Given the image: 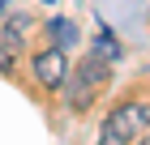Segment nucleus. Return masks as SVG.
Segmentation results:
<instances>
[{
  "label": "nucleus",
  "instance_id": "obj_1",
  "mask_svg": "<svg viewBox=\"0 0 150 145\" xmlns=\"http://www.w3.org/2000/svg\"><path fill=\"white\" fill-rule=\"evenodd\" d=\"M107 132L120 137V141L142 137V132H146V102H125V107H116L112 120H107Z\"/></svg>",
  "mask_w": 150,
  "mask_h": 145
},
{
  "label": "nucleus",
  "instance_id": "obj_6",
  "mask_svg": "<svg viewBox=\"0 0 150 145\" xmlns=\"http://www.w3.org/2000/svg\"><path fill=\"white\" fill-rule=\"evenodd\" d=\"M9 60H13V56L4 51V47H0V68H9Z\"/></svg>",
  "mask_w": 150,
  "mask_h": 145
},
{
  "label": "nucleus",
  "instance_id": "obj_3",
  "mask_svg": "<svg viewBox=\"0 0 150 145\" xmlns=\"http://www.w3.org/2000/svg\"><path fill=\"white\" fill-rule=\"evenodd\" d=\"M94 56H99V60H107V64L125 56V47H120V43H116V39H112V30H107L103 22L94 26Z\"/></svg>",
  "mask_w": 150,
  "mask_h": 145
},
{
  "label": "nucleus",
  "instance_id": "obj_2",
  "mask_svg": "<svg viewBox=\"0 0 150 145\" xmlns=\"http://www.w3.org/2000/svg\"><path fill=\"white\" fill-rule=\"evenodd\" d=\"M35 77L43 81L47 90H60V85H64V77H69V60H64V51H60V47L39 51V56H35Z\"/></svg>",
  "mask_w": 150,
  "mask_h": 145
},
{
  "label": "nucleus",
  "instance_id": "obj_4",
  "mask_svg": "<svg viewBox=\"0 0 150 145\" xmlns=\"http://www.w3.org/2000/svg\"><path fill=\"white\" fill-rule=\"evenodd\" d=\"M47 30H52V39H56L60 47H73V43H77V26H73L69 17H52Z\"/></svg>",
  "mask_w": 150,
  "mask_h": 145
},
{
  "label": "nucleus",
  "instance_id": "obj_5",
  "mask_svg": "<svg viewBox=\"0 0 150 145\" xmlns=\"http://www.w3.org/2000/svg\"><path fill=\"white\" fill-rule=\"evenodd\" d=\"M99 145H129V141H120V137H112V132H103V141Z\"/></svg>",
  "mask_w": 150,
  "mask_h": 145
},
{
  "label": "nucleus",
  "instance_id": "obj_7",
  "mask_svg": "<svg viewBox=\"0 0 150 145\" xmlns=\"http://www.w3.org/2000/svg\"><path fill=\"white\" fill-rule=\"evenodd\" d=\"M137 145H146V141H137Z\"/></svg>",
  "mask_w": 150,
  "mask_h": 145
}]
</instances>
